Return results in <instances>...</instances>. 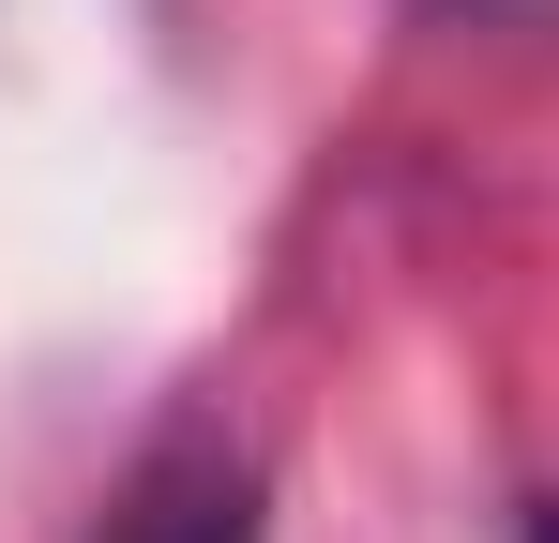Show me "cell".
I'll use <instances>...</instances> for the list:
<instances>
[{"label": "cell", "instance_id": "obj_1", "mask_svg": "<svg viewBox=\"0 0 559 543\" xmlns=\"http://www.w3.org/2000/svg\"><path fill=\"white\" fill-rule=\"evenodd\" d=\"M106 543H258V452L227 438L212 408H182L167 438L121 468V498H106Z\"/></svg>", "mask_w": 559, "mask_h": 543}, {"label": "cell", "instance_id": "obj_3", "mask_svg": "<svg viewBox=\"0 0 559 543\" xmlns=\"http://www.w3.org/2000/svg\"><path fill=\"white\" fill-rule=\"evenodd\" d=\"M530 543H559V514H530Z\"/></svg>", "mask_w": 559, "mask_h": 543}, {"label": "cell", "instance_id": "obj_2", "mask_svg": "<svg viewBox=\"0 0 559 543\" xmlns=\"http://www.w3.org/2000/svg\"><path fill=\"white\" fill-rule=\"evenodd\" d=\"M439 15H484V31H559V0H439Z\"/></svg>", "mask_w": 559, "mask_h": 543}]
</instances>
